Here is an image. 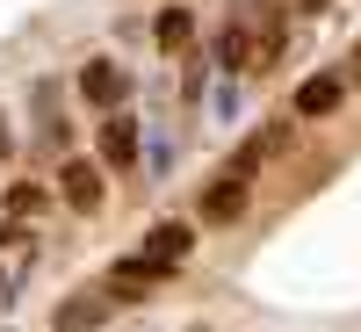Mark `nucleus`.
Listing matches in <instances>:
<instances>
[{"label":"nucleus","mask_w":361,"mask_h":332,"mask_svg":"<svg viewBox=\"0 0 361 332\" xmlns=\"http://www.w3.org/2000/svg\"><path fill=\"white\" fill-rule=\"evenodd\" d=\"M8 152H15V145H8V123H0V159H8Z\"/></svg>","instance_id":"10"},{"label":"nucleus","mask_w":361,"mask_h":332,"mask_svg":"<svg viewBox=\"0 0 361 332\" xmlns=\"http://www.w3.org/2000/svg\"><path fill=\"white\" fill-rule=\"evenodd\" d=\"M44 188H37V180H15V188H8V224H29V217H44Z\"/></svg>","instance_id":"8"},{"label":"nucleus","mask_w":361,"mask_h":332,"mask_svg":"<svg viewBox=\"0 0 361 332\" xmlns=\"http://www.w3.org/2000/svg\"><path fill=\"white\" fill-rule=\"evenodd\" d=\"M195 209H202V224H238V217H246V180H238V173H224V180H209Z\"/></svg>","instance_id":"4"},{"label":"nucleus","mask_w":361,"mask_h":332,"mask_svg":"<svg viewBox=\"0 0 361 332\" xmlns=\"http://www.w3.org/2000/svg\"><path fill=\"white\" fill-rule=\"evenodd\" d=\"M123 94H130V80H123L116 58H87V66H80V102H87V109L116 116V109H123Z\"/></svg>","instance_id":"2"},{"label":"nucleus","mask_w":361,"mask_h":332,"mask_svg":"<svg viewBox=\"0 0 361 332\" xmlns=\"http://www.w3.org/2000/svg\"><path fill=\"white\" fill-rule=\"evenodd\" d=\"M347 102V87H340V73H311L304 87H296V116H333Z\"/></svg>","instance_id":"6"},{"label":"nucleus","mask_w":361,"mask_h":332,"mask_svg":"<svg viewBox=\"0 0 361 332\" xmlns=\"http://www.w3.org/2000/svg\"><path fill=\"white\" fill-rule=\"evenodd\" d=\"M217 58H224V66H246V58H253V51H246V22H231V29H224Z\"/></svg>","instance_id":"9"},{"label":"nucleus","mask_w":361,"mask_h":332,"mask_svg":"<svg viewBox=\"0 0 361 332\" xmlns=\"http://www.w3.org/2000/svg\"><path fill=\"white\" fill-rule=\"evenodd\" d=\"M304 8H325V0H304Z\"/></svg>","instance_id":"11"},{"label":"nucleus","mask_w":361,"mask_h":332,"mask_svg":"<svg viewBox=\"0 0 361 332\" xmlns=\"http://www.w3.org/2000/svg\"><path fill=\"white\" fill-rule=\"evenodd\" d=\"M58 195H66V209L94 217V209H102V173L87 166V159H66V166H58Z\"/></svg>","instance_id":"3"},{"label":"nucleus","mask_w":361,"mask_h":332,"mask_svg":"<svg viewBox=\"0 0 361 332\" xmlns=\"http://www.w3.org/2000/svg\"><path fill=\"white\" fill-rule=\"evenodd\" d=\"M102 159L109 166H137V116L130 109H116L109 123H102Z\"/></svg>","instance_id":"5"},{"label":"nucleus","mask_w":361,"mask_h":332,"mask_svg":"<svg viewBox=\"0 0 361 332\" xmlns=\"http://www.w3.org/2000/svg\"><path fill=\"white\" fill-rule=\"evenodd\" d=\"M152 29H159V51H188V44H195V15H188V8H159Z\"/></svg>","instance_id":"7"},{"label":"nucleus","mask_w":361,"mask_h":332,"mask_svg":"<svg viewBox=\"0 0 361 332\" xmlns=\"http://www.w3.org/2000/svg\"><path fill=\"white\" fill-rule=\"evenodd\" d=\"M188 246H195V231L188 224H152L145 231V246L130 253V275H145V282H166L180 260H188Z\"/></svg>","instance_id":"1"}]
</instances>
